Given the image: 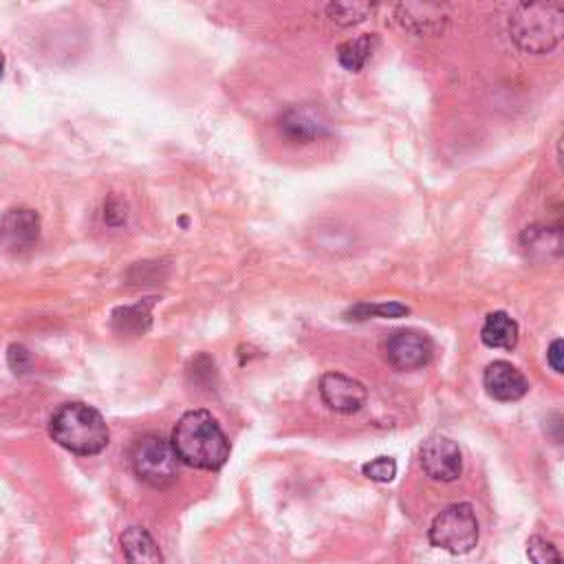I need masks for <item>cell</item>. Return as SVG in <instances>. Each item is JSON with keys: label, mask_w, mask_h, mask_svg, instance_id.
Wrapping results in <instances>:
<instances>
[{"label": "cell", "mask_w": 564, "mask_h": 564, "mask_svg": "<svg viewBox=\"0 0 564 564\" xmlns=\"http://www.w3.org/2000/svg\"><path fill=\"white\" fill-rule=\"evenodd\" d=\"M510 36L518 49L542 56L553 51L564 36L562 3H523L510 16Z\"/></svg>", "instance_id": "obj_3"}, {"label": "cell", "mask_w": 564, "mask_h": 564, "mask_svg": "<svg viewBox=\"0 0 564 564\" xmlns=\"http://www.w3.org/2000/svg\"><path fill=\"white\" fill-rule=\"evenodd\" d=\"M170 445L185 465L217 473L230 458V441L219 421L208 410L185 413L174 430Z\"/></svg>", "instance_id": "obj_1"}, {"label": "cell", "mask_w": 564, "mask_h": 564, "mask_svg": "<svg viewBox=\"0 0 564 564\" xmlns=\"http://www.w3.org/2000/svg\"><path fill=\"white\" fill-rule=\"evenodd\" d=\"M483 384H486V391L492 400L505 402V404L523 400L529 391V382H527L525 375L514 364H510L505 359L492 361L486 368Z\"/></svg>", "instance_id": "obj_11"}, {"label": "cell", "mask_w": 564, "mask_h": 564, "mask_svg": "<svg viewBox=\"0 0 564 564\" xmlns=\"http://www.w3.org/2000/svg\"><path fill=\"white\" fill-rule=\"evenodd\" d=\"M280 133L294 144H314L331 135V120L316 105H298L282 113Z\"/></svg>", "instance_id": "obj_6"}, {"label": "cell", "mask_w": 564, "mask_h": 564, "mask_svg": "<svg viewBox=\"0 0 564 564\" xmlns=\"http://www.w3.org/2000/svg\"><path fill=\"white\" fill-rule=\"evenodd\" d=\"M3 69H5V58L0 56V77H3Z\"/></svg>", "instance_id": "obj_24"}, {"label": "cell", "mask_w": 564, "mask_h": 564, "mask_svg": "<svg viewBox=\"0 0 564 564\" xmlns=\"http://www.w3.org/2000/svg\"><path fill=\"white\" fill-rule=\"evenodd\" d=\"M562 351H564V344H562L560 338L553 340V342L549 344V348H547V361H549V366H551L555 372H562V370H564Z\"/></svg>", "instance_id": "obj_23"}, {"label": "cell", "mask_w": 564, "mask_h": 564, "mask_svg": "<svg viewBox=\"0 0 564 564\" xmlns=\"http://www.w3.org/2000/svg\"><path fill=\"white\" fill-rule=\"evenodd\" d=\"M432 355H434V344L421 331L402 329V331H395L387 342V359L397 370L424 368L430 364Z\"/></svg>", "instance_id": "obj_8"}, {"label": "cell", "mask_w": 564, "mask_h": 564, "mask_svg": "<svg viewBox=\"0 0 564 564\" xmlns=\"http://www.w3.org/2000/svg\"><path fill=\"white\" fill-rule=\"evenodd\" d=\"M395 12L400 25L417 36H437L450 21V10L434 3H404Z\"/></svg>", "instance_id": "obj_12"}, {"label": "cell", "mask_w": 564, "mask_h": 564, "mask_svg": "<svg viewBox=\"0 0 564 564\" xmlns=\"http://www.w3.org/2000/svg\"><path fill=\"white\" fill-rule=\"evenodd\" d=\"M120 542L128 564H163V553L159 544L144 527L133 525L124 529Z\"/></svg>", "instance_id": "obj_13"}, {"label": "cell", "mask_w": 564, "mask_h": 564, "mask_svg": "<svg viewBox=\"0 0 564 564\" xmlns=\"http://www.w3.org/2000/svg\"><path fill=\"white\" fill-rule=\"evenodd\" d=\"M527 555L534 564H562V555L557 547L540 536H531L527 540Z\"/></svg>", "instance_id": "obj_21"}, {"label": "cell", "mask_w": 564, "mask_h": 564, "mask_svg": "<svg viewBox=\"0 0 564 564\" xmlns=\"http://www.w3.org/2000/svg\"><path fill=\"white\" fill-rule=\"evenodd\" d=\"M375 47H378V36L372 34H364L355 40H346L340 45L338 49V60L346 71H361L366 66V62L370 60Z\"/></svg>", "instance_id": "obj_16"}, {"label": "cell", "mask_w": 564, "mask_h": 564, "mask_svg": "<svg viewBox=\"0 0 564 564\" xmlns=\"http://www.w3.org/2000/svg\"><path fill=\"white\" fill-rule=\"evenodd\" d=\"M8 361H10V368H12L16 375H25V372H29V370H32V366H34L32 353H29L23 344H14V346H10Z\"/></svg>", "instance_id": "obj_22"}, {"label": "cell", "mask_w": 564, "mask_h": 564, "mask_svg": "<svg viewBox=\"0 0 564 564\" xmlns=\"http://www.w3.org/2000/svg\"><path fill=\"white\" fill-rule=\"evenodd\" d=\"M150 327V311L146 305H133V307H120L113 314V331L126 338L144 335Z\"/></svg>", "instance_id": "obj_17"}, {"label": "cell", "mask_w": 564, "mask_h": 564, "mask_svg": "<svg viewBox=\"0 0 564 564\" xmlns=\"http://www.w3.org/2000/svg\"><path fill=\"white\" fill-rule=\"evenodd\" d=\"M40 238V217L34 210H10L0 219V243L12 254H25Z\"/></svg>", "instance_id": "obj_10"}, {"label": "cell", "mask_w": 564, "mask_h": 564, "mask_svg": "<svg viewBox=\"0 0 564 564\" xmlns=\"http://www.w3.org/2000/svg\"><path fill=\"white\" fill-rule=\"evenodd\" d=\"M481 340L490 348L512 351L518 344V324L505 311H494L483 322Z\"/></svg>", "instance_id": "obj_14"}, {"label": "cell", "mask_w": 564, "mask_h": 564, "mask_svg": "<svg viewBox=\"0 0 564 564\" xmlns=\"http://www.w3.org/2000/svg\"><path fill=\"white\" fill-rule=\"evenodd\" d=\"M375 12V5L370 3H331L327 5V16L342 27L357 25L366 21Z\"/></svg>", "instance_id": "obj_18"}, {"label": "cell", "mask_w": 564, "mask_h": 564, "mask_svg": "<svg viewBox=\"0 0 564 564\" xmlns=\"http://www.w3.org/2000/svg\"><path fill=\"white\" fill-rule=\"evenodd\" d=\"M523 247L531 258H549L560 256L562 236L557 228H544V225H531L523 232Z\"/></svg>", "instance_id": "obj_15"}, {"label": "cell", "mask_w": 564, "mask_h": 564, "mask_svg": "<svg viewBox=\"0 0 564 564\" xmlns=\"http://www.w3.org/2000/svg\"><path fill=\"white\" fill-rule=\"evenodd\" d=\"M320 397L333 413L353 415L364 408L368 391L361 382L348 378V375L327 372L320 380Z\"/></svg>", "instance_id": "obj_9"}, {"label": "cell", "mask_w": 564, "mask_h": 564, "mask_svg": "<svg viewBox=\"0 0 564 564\" xmlns=\"http://www.w3.org/2000/svg\"><path fill=\"white\" fill-rule=\"evenodd\" d=\"M428 538L432 547L452 555H465L479 544V520L469 503H454L445 507L430 525Z\"/></svg>", "instance_id": "obj_5"}, {"label": "cell", "mask_w": 564, "mask_h": 564, "mask_svg": "<svg viewBox=\"0 0 564 564\" xmlns=\"http://www.w3.org/2000/svg\"><path fill=\"white\" fill-rule=\"evenodd\" d=\"M179 463L170 441L159 434L137 439L131 450L133 473L155 490H168L179 481Z\"/></svg>", "instance_id": "obj_4"}, {"label": "cell", "mask_w": 564, "mask_h": 564, "mask_svg": "<svg viewBox=\"0 0 564 564\" xmlns=\"http://www.w3.org/2000/svg\"><path fill=\"white\" fill-rule=\"evenodd\" d=\"M410 309L406 305L400 303H382V305H368V303H359L355 305L348 316L351 320H368V318H404L408 316Z\"/></svg>", "instance_id": "obj_19"}, {"label": "cell", "mask_w": 564, "mask_h": 564, "mask_svg": "<svg viewBox=\"0 0 564 564\" xmlns=\"http://www.w3.org/2000/svg\"><path fill=\"white\" fill-rule=\"evenodd\" d=\"M361 473L375 483H391L397 477V461L393 456H378L364 463Z\"/></svg>", "instance_id": "obj_20"}, {"label": "cell", "mask_w": 564, "mask_h": 564, "mask_svg": "<svg viewBox=\"0 0 564 564\" xmlns=\"http://www.w3.org/2000/svg\"><path fill=\"white\" fill-rule=\"evenodd\" d=\"M421 467L424 473L439 483H452L463 473V458L458 445L447 437H430L421 445Z\"/></svg>", "instance_id": "obj_7"}, {"label": "cell", "mask_w": 564, "mask_h": 564, "mask_svg": "<svg viewBox=\"0 0 564 564\" xmlns=\"http://www.w3.org/2000/svg\"><path fill=\"white\" fill-rule=\"evenodd\" d=\"M49 434L58 445L79 456H96L105 452L111 441L109 426L100 410L82 402L60 406L49 421Z\"/></svg>", "instance_id": "obj_2"}]
</instances>
